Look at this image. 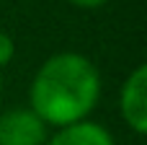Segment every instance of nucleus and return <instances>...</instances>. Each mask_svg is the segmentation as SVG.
I'll use <instances>...</instances> for the list:
<instances>
[{
	"label": "nucleus",
	"mask_w": 147,
	"mask_h": 145,
	"mask_svg": "<svg viewBox=\"0 0 147 145\" xmlns=\"http://www.w3.org/2000/svg\"><path fill=\"white\" fill-rule=\"evenodd\" d=\"M13 54H16V44H13V39H10L5 31H0V67H8L10 60H13Z\"/></svg>",
	"instance_id": "5"
},
{
	"label": "nucleus",
	"mask_w": 147,
	"mask_h": 145,
	"mask_svg": "<svg viewBox=\"0 0 147 145\" xmlns=\"http://www.w3.org/2000/svg\"><path fill=\"white\" fill-rule=\"evenodd\" d=\"M47 125L31 109H8L0 114V145H44Z\"/></svg>",
	"instance_id": "3"
},
{
	"label": "nucleus",
	"mask_w": 147,
	"mask_h": 145,
	"mask_svg": "<svg viewBox=\"0 0 147 145\" xmlns=\"http://www.w3.org/2000/svg\"><path fill=\"white\" fill-rule=\"evenodd\" d=\"M101 96L98 67L78 52L52 54L34 75L28 101L31 112L54 127H67L85 119Z\"/></svg>",
	"instance_id": "1"
},
{
	"label": "nucleus",
	"mask_w": 147,
	"mask_h": 145,
	"mask_svg": "<svg viewBox=\"0 0 147 145\" xmlns=\"http://www.w3.org/2000/svg\"><path fill=\"white\" fill-rule=\"evenodd\" d=\"M49 145H116L111 132L90 119H80L75 125L59 127L57 135L49 140Z\"/></svg>",
	"instance_id": "4"
},
{
	"label": "nucleus",
	"mask_w": 147,
	"mask_h": 145,
	"mask_svg": "<svg viewBox=\"0 0 147 145\" xmlns=\"http://www.w3.org/2000/svg\"><path fill=\"white\" fill-rule=\"evenodd\" d=\"M119 112L124 117V122L137 132H147V67L140 65L134 67V73L124 80L121 91H119Z\"/></svg>",
	"instance_id": "2"
},
{
	"label": "nucleus",
	"mask_w": 147,
	"mask_h": 145,
	"mask_svg": "<svg viewBox=\"0 0 147 145\" xmlns=\"http://www.w3.org/2000/svg\"><path fill=\"white\" fill-rule=\"evenodd\" d=\"M72 5H78V8H101V5H106L109 0H70Z\"/></svg>",
	"instance_id": "6"
},
{
	"label": "nucleus",
	"mask_w": 147,
	"mask_h": 145,
	"mask_svg": "<svg viewBox=\"0 0 147 145\" xmlns=\"http://www.w3.org/2000/svg\"><path fill=\"white\" fill-rule=\"evenodd\" d=\"M0 93H3V80H0Z\"/></svg>",
	"instance_id": "7"
}]
</instances>
